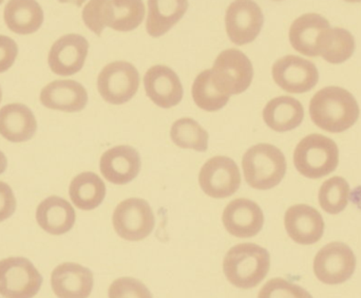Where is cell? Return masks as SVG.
Instances as JSON below:
<instances>
[{
  "label": "cell",
  "instance_id": "836d02e7",
  "mask_svg": "<svg viewBox=\"0 0 361 298\" xmlns=\"http://www.w3.org/2000/svg\"><path fill=\"white\" fill-rule=\"evenodd\" d=\"M18 54V47L12 38L0 35V73L10 69Z\"/></svg>",
  "mask_w": 361,
  "mask_h": 298
},
{
  "label": "cell",
  "instance_id": "3957f363",
  "mask_svg": "<svg viewBox=\"0 0 361 298\" xmlns=\"http://www.w3.org/2000/svg\"><path fill=\"white\" fill-rule=\"evenodd\" d=\"M145 16L143 1H90L82 11L85 25L101 35L105 27L116 31H133L139 27Z\"/></svg>",
  "mask_w": 361,
  "mask_h": 298
},
{
  "label": "cell",
  "instance_id": "ac0fdd59",
  "mask_svg": "<svg viewBox=\"0 0 361 298\" xmlns=\"http://www.w3.org/2000/svg\"><path fill=\"white\" fill-rule=\"evenodd\" d=\"M93 285L92 272L78 263H61L51 275V287L59 298H88Z\"/></svg>",
  "mask_w": 361,
  "mask_h": 298
},
{
  "label": "cell",
  "instance_id": "5bb4252c",
  "mask_svg": "<svg viewBox=\"0 0 361 298\" xmlns=\"http://www.w3.org/2000/svg\"><path fill=\"white\" fill-rule=\"evenodd\" d=\"M88 50L89 44L84 36L68 34L53 44L49 53V66L59 76H73L84 67Z\"/></svg>",
  "mask_w": 361,
  "mask_h": 298
},
{
  "label": "cell",
  "instance_id": "e575fe53",
  "mask_svg": "<svg viewBox=\"0 0 361 298\" xmlns=\"http://www.w3.org/2000/svg\"><path fill=\"white\" fill-rule=\"evenodd\" d=\"M16 210V199L12 189L6 183L0 182V222L10 218Z\"/></svg>",
  "mask_w": 361,
  "mask_h": 298
},
{
  "label": "cell",
  "instance_id": "d590c367",
  "mask_svg": "<svg viewBox=\"0 0 361 298\" xmlns=\"http://www.w3.org/2000/svg\"><path fill=\"white\" fill-rule=\"evenodd\" d=\"M6 165H8V161H6V155L2 151H0V174L6 170Z\"/></svg>",
  "mask_w": 361,
  "mask_h": 298
},
{
  "label": "cell",
  "instance_id": "30bf717a",
  "mask_svg": "<svg viewBox=\"0 0 361 298\" xmlns=\"http://www.w3.org/2000/svg\"><path fill=\"white\" fill-rule=\"evenodd\" d=\"M356 269V256L348 244L331 242L314 259V273L326 285H341L349 280Z\"/></svg>",
  "mask_w": 361,
  "mask_h": 298
},
{
  "label": "cell",
  "instance_id": "4dcf8cb0",
  "mask_svg": "<svg viewBox=\"0 0 361 298\" xmlns=\"http://www.w3.org/2000/svg\"><path fill=\"white\" fill-rule=\"evenodd\" d=\"M350 198V185L343 177H333L326 180L319 189L320 206L324 212L337 215L347 208Z\"/></svg>",
  "mask_w": 361,
  "mask_h": 298
},
{
  "label": "cell",
  "instance_id": "8992f818",
  "mask_svg": "<svg viewBox=\"0 0 361 298\" xmlns=\"http://www.w3.org/2000/svg\"><path fill=\"white\" fill-rule=\"evenodd\" d=\"M252 61L241 51L228 49L219 54L212 69V83L224 95H240L252 84Z\"/></svg>",
  "mask_w": 361,
  "mask_h": 298
},
{
  "label": "cell",
  "instance_id": "ba28073f",
  "mask_svg": "<svg viewBox=\"0 0 361 298\" xmlns=\"http://www.w3.org/2000/svg\"><path fill=\"white\" fill-rule=\"evenodd\" d=\"M112 221L118 235L128 242L145 239L156 225V218L149 203L139 198L121 202L114 210Z\"/></svg>",
  "mask_w": 361,
  "mask_h": 298
},
{
  "label": "cell",
  "instance_id": "d4e9b609",
  "mask_svg": "<svg viewBox=\"0 0 361 298\" xmlns=\"http://www.w3.org/2000/svg\"><path fill=\"white\" fill-rule=\"evenodd\" d=\"M4 21L11 31L20 35H27L42 27L44 12L36 1H10L4 8Z\"/></svg>",
  "mask_w": 361,
  "mask_h": 298
},
{
  "label": "cell",
  "instance_id": "6da1fadb",
  "mask_svg": "<svg viewBox=\"0 0 361 298\" xmlns=\"http://www.w3.org/2000/svg\"><path fill=\"white\" fill-rule=\"evenodd\" d=\"M312 121L320 129L339 133L351 129L360 118V109L354 95L341 87L318 91L310 103Z\"/></svg>",
  "mask_w": 361,
  "mask_h": 298
},
{
  "label": "cell",
  "instance_id": "277c9868",
  "mask_svg": "<svg viewBox=\"0 0 361 298\" xmlns=\"http://www.w3.org/2000/svg\"><path fill=\"white\" fill-rule=\"evenodd\" d=\"M244 177L252 189H271L286 176V160L282 151L271 144H257L242 160Z\"/></svg>",
  "mask_w": 361,
  "mask_h": 298
},
{
  "label": "cell",
  "instance_id": "7c38bea8",
  "mask_svg": "<svg viewBox=\"0 0 361 298\" xmlns=\"http://www.w3.org/2000/svg\"><path fill=\"white\" fill-rule=\"evenodd\" d=\"M276 84L290 93H305L312 90L319 81L315 64L296 55H286L273 66Z\"/></svg>",
  "mask_w": 361,
  "mask_h": 298
},
{
  "label": "cell",
  "instance_id": "44dd1931",
  "mask_svg": "<svg viewBox=\"0 0 361 298\" xmlns=\"http://www.w3.org/2000/svg\"><path fill=\"white\" fill-rule=\"evenodd\" d=\"M44 107L65 112H78L88 103V95L82 84L75 81H54L40 93Z\"/></svg>",
  "mask_w": 361,
  "mask_h": 298
},
{
  "label": "cell",
  "instance_id": "1f68e13d",
  "mask_svg": "<svg viewBox=\"0 0 361 298\" xmlns=\"http://www.w3.org/2000/svg\"><path fill=\"white\" fill-rule=\"evenodd\" d=\"M258 298H313L302 287L283 278L269 280L259 292Z\"/></svg>",
  "mask_w": 361,
  "mask_h": 298
},
{
  "label": "cell",
  "instance_id": "603a6c76",
  "mask_svg": "<svg viewBox=\"0 0 361 298\" xmlns=\"http://www.w3.org/2000/svg\"><path fill=\"white\" fill-rule=\"evenodd\" d=\"M37 122L30 108L23 104H8L0 109V135L19 143L33 138Z\"/></svg>",
  "mask_w": 361,
  "mask_h": 298
},
{
  "label": "cell",
  "instance_id": "e0dca14e",
  "mask_svg": "<svg viewBox=\"0 0 361 298\" xmlns=\"http://www.w3.org/2000/svg\"><path fill=\"white\" fill-rule=\"evenodd\" d=\"M144 87L150 100L162 108L178 105L184 95L179 76L166 66L157 65L147 70Z\"/></svg>",
  "mask_w": 361,
  "mask_h": 298
},
{
  "label": "cell",
  "instance_id": "4fadbf2b",
  "mask_svg": "<svg viewBox=\"0 0 361 298\" xmlns=\"http://www.w3.org/2000/svg\"><path fill=\"white\" fill-rule=\"evenodd\" d=\"M264 16L260 6L252 1H235L229 4L225 16L227 35L238 46L250 44L260 34Z\"/></svg>",
  "mask_w": 361,
  "mask_h": 298
},
{
  "label": "cell",
  "instance_id": "7a4b0ae2",
  "mask_svg": "<svg viewBox=\"0 0 361 298\" xmlns=\"http://www.w3.org/2000/svg\"><path fill=\"white\" fill-rule=\"evenodd\" d=\"M271 256L267 250L255 244H241L225 255L223 271L228 282L247 290L258 286L269 273Z\"/></svg>",
  "mask_w": 361,
  "mask_h": 298
},
{
  "label": "cell",
  "instance_id": "d6986e66",
  "mask_svg": "<svg viewBox=\"0 0 361 298\" xmlns=\"http://www.w3.org/2000/svg\"><path fill=\"white\" fill-rule=\"evenodd\" d=\"M330 23L324 16L315 13L302 15L295 19L290 25V42L293 48L310 57L320 55V42Z\"/></svg>",
  "mask_w": 361,
  "mask_h": 298
},
{
  "label": "cell",
  "instance_id": "83f0119b",
  "mask_svg": "<svg viewBox=\"0 0 361 298\" xmlns=\"http://www.w3.org/2000/svg\"><path fill=\"white\" fill-rule=\"evenodd\" d=\"M355 40L343 28H330L320 42V55L331 64H343L353 55Z\"/></svg>",
  "mask_w": 361,
  "mask_h": 298
},
{
  "label": "cell",
  "instance_id": "484cf974",
  "mask_svg": "<svg viewBox=\"0 0 361 298\" xmlns=\"http://www.w3.org/2000/svg\"><path fill=\"white\" fill-rule=\"evenodd\" d=\"M69 195L76 208L92 210L105 199L106 185L94 172H82L72 180Z\"/></svg>",
  "mask_w": 361,
  "mask_h": 298
},
{
  "label": "cell",
  "instance_id": "f1b7e54d",
  "mask_svg": "<svg viewBox=\"0 0 361 298\" xmlns=\"http://www.w3.org/2000/svg\"><path fill=\"white\" fill-rule=\"evenodd\" d=\"M192 97L197 107L205 112H214L222 109L231 97L221 93L214 86L212 83V69H208L201 72L193 82Z\"/></svg>",
  "mask_w": 361,
  "mask_h": 298
},
{
  "label": "cell",
  "instance_id": "5b68a950",
  "mask_svg": "<svg viewBox=\"0 0 361 298\" xmlns=\"http://www.w3.org/2000/svg\"><path fill=\"white\" fill-rule=\"evenodd\" d=\"M338 163V146L326 136L318 133L307 136L295 149V167L309 179L328 176L336 169Z\"/></svg>",
  "mask_w": 361,
  "mask_h": 298
},
{
  "label": "cell",
  "instance_id": "d6a6232c",
  "mask_svg": "<svg viewBox=\"0 0 361 298\" xmlns=\"http://www.w3.org/2000/svg\"><path fill=\"white\" fill-rule=\"evenodd\" d=\"M109 298H154L147 287L133 278H118L108 291Z\"/></svg>",
  "mask_w": 361,
  "mask_h": 298
},
{
  "label": "cell",
  "instance_id": "cb8c5ba5",
  "mask_svg": "<svg viewBox=\"0 0 361 298\" xmlns=\"http://www.w3.org/2000/svg\"><path fill=\"white\" fill-rule=\"evenodd\" d=\"M305 118L302 104L294 97H278L269 101L263 109L265 124L278 133L297 129Z\"/></svg>",
  "mask_w": 361,
  "mask_h": 298
},
{
  "label": "cell",
  "instance_id": "8fae6325",
  "mask_svg": "<svg viewBox=\"0 0 361 298\" xmlns=\"http://www.w3.org/2000/svg\"><path fill=\"white\" fill-rule=\"evenodd\" d=\"M199 183L206 195L222 199L231 197L239 189L241 174L233 160L219 155L204 164L200 172Z\"/></svg>",
  "mask_w": 361,
  "mask_h": 298
},
{
  "label": "cell",
  "instance_id": "8d00e7d4",
  "mask_svg": "<svg viewBox=\"0 0 361 298\" xmlns=\"http://www.w3.org/2000/svg\"><path fill=\"white\" fill-rule=\"evenodd\" d=\"M1 99H2V91H1V88H0V102H1Z\"/></svg>",
  "mask_w": 361,
  "mask_h": 298
},
{
  "label": "cell",
  "instance_id": "4316f807",
  "mask_svg": "<svg viewBox=\"0 0 361 298\" xmlns=\"http://www.w3.org/2000/svg\"><path fill=\"white\" fill-rule=\"evenodd\" d=\"M188 8L187 1H148L146 29L152 37H160L169 31L184 16Z\"/></svg>",
  "mask_w": 361,
  "mask_h": 298
},
{
  "label": "cell",
  "instance_id": "f546056e",
  "mask_svg": "<svg viewBox=\"0 0 361 298\" xmlns=\"http://www.w3.org/2000/svg\"><path fill=\"white\" fill-rule=\"evenodd\" d=\"M171 137L173 143L180 148L195 149L201 153L207 150V131L192 119L176 121L171 127Z\"/></svg>",
  "mask_w": 361,
  "mask_h": 298
},
{
  "label": "cell",
  "instance_id": "ffe728a7",
  "mask_svg": "<svg viewBox=\"0 0 361 298\" xmlns=\"http://www.w3.org/2000/svg\"><path fill=\"white\" fill-rule=\"evenodd\" d=\"M141 157L131 146H116L106 151L101 157L102 174L114 184L123 185L137 178L141 170Z\"/></svg>",
  "mask_w": 361,
  "mask_h": 298
},
{
  "label": "cell",
  "instance_id": "52a82bcc",
  "mask_svg": "<svg viewBox=\"0 0 361 298\" xmlns=\"http://www.w3.org/2000/svg\"><path fill=\"white\" fill-rule=\"evenodd\" d=\"M42 276L29 259L10 257L0 261V295L33 298L39 292Z\"/></svg>",
  "mask_w": 361,
  "mask_h": 298
},
{
  "label": "cell",
  "instance_id": "9a60e30c",
  "mask_svg": "<svg viewBox=\"0 0 361 298\" xmlns=\"http://www.w3.org/2000/svg\"><path fill=\"white\" fill-rule=\"evenodd\" d=\"M284 227L290 239L303 246H311L324 236V220L316 208L297 204L286 210Z\"/></svg>",
  "mask_w": 361,
  "mask_h": 298
},
{
  "label": "cell",
  "instance_id": "9c48e42d",
  "mask_svg": "<svg viewBox=\"0 0 361 298\" xmlns=\"http://www.w3.org/2000/svg\"><path fill=\"white\" fill-rule=\"evenodd\" d=\"M139 86V71L127 61L108 64L97 78L102 97L114 105H122L133 99Z\"/></svg>",
  "mask_w": 361,
  "mask_h": 298
},
{
  "label": "cell",
  "instance_id": "2e32d148",
  "mask_svg": "<svg viewBox=\"0 0 361 298\" xmlns=\"http://www.w3.org/2000/svg\"><path fill=\"white\" fill-rule=\"evenodd\" d=\"M223 225L231 235L238 238L256 236L264 225V215L256 202L252 200L235 199L225 208Z\"/></svg>",
  "mask_w": 361,
  "mask_h": 298
},
{
  "label": "cell",
  "instance_id": "7402d4cb",
  "mask_svg": "<svg viewBox=\"0 0 361 298\" xmlns=\"http://www.w3.org/2000/svg\"><path fill=\"white\" fill-rule=\"evenodd\" d=\"M75 219L73 206L67 200L56 196L44 199L36 210L38 225L51 235H63L71 231Z\"/></svg>",
  "mask_w": 361,
  "mask_h": 298
}]
</instances>
